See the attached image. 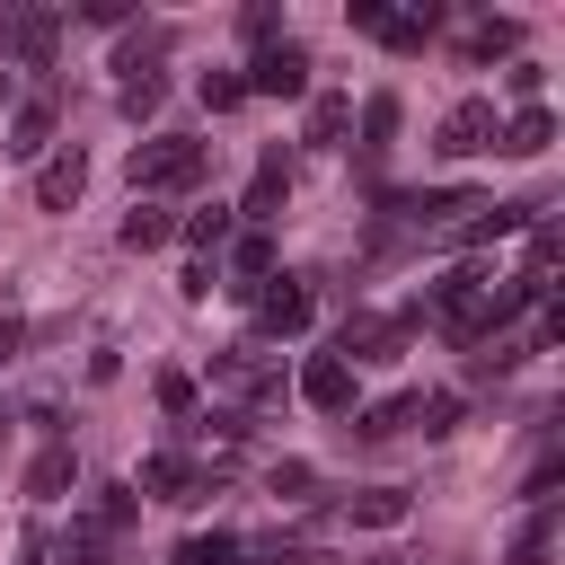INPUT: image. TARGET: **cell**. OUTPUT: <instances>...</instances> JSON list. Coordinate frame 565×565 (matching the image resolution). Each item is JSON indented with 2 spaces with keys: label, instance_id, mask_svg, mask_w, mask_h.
I'll return each instance as SVG.
<instances>
[{
  "label": "cell",
  "instance_id": "obj_27",
  "mask_svg": "<svg viewBox=\"0 0 565 565\" xmlns=\"http://www.w3.org/2000/svg\"><path fill=\"white\" fill-rule=\"evenodd\" d=\"M247 547H238V530H194L185 547H177V565H238Z\"/></svg>",
  "mask_w": 565,
  "mask_h": 565
},
{
  "label": "cell",
  "instance_id": "obj_12",
  "mask_svg": "<svg viewBox=\"0 0 565 565\" xmlns=\"http://www.w3.org/2000/svg\"><path fill=\"white\" fill-rule=\"evenodd\" d=\"M344 132H353V97H344V88H309L300 141H309V150H344Z\"/></svg>",
  "mask_w": 565,
  "mask_h": 565
},
{
  "label": "cell",
  "instance_id": "obj_4",
  "mask_svg": "<svg viewBox=\"0 0 565 565\" xmlns=\"http://www.w3.org/2000/svg\"><path fill=\"white\" fill-rule=\"evenodd\" d=\"M79 194H88V150L79 141H53L35 159V212H71Z\"/></svg>",
  "mask_w": 565,
  "mask_h": 565
},
{
  "label": "cell",
  "instance_id": "obj_5",
  "mask_svg": "<svg viewBox=\"0 0 565 565\" xmlns=\"http://www.w3.org/2000/svg\"><path fill=\"white\" fill-rule=\"evenodd\" d=\"M212 388H230V397H247V406H282V371H274L265 353H247V344L212 353Z\"/></svg>",
  "mask_w": 565,
  "mask_h": 565
},
{
  "label": "cell",
  "instance_id": "obj_23",
  "mask_svg": "<svg viewBox=\"0 0 565 565\" xmlns=\"http://www.w3.org/2000/svg\"><path fill=\"white\" fill-rule=\"evenodd\" d=\"M459 415H468V406H459V388H433V397L415 388V415H406V424H424V441H450V433H459Z\"/></svg>",
  "mask_w": 565,
  "mask_h": 565
},
{
  "label": "cell",
  "instance_id": "obj_2",
  "mask_svg": "<svg viewBox=\"0 0 565 565\" xmlns=\"http://www.w3.org/2000/svg\"><path fill=\"white\" fill-rule=\"evenodd\" d=\"M203 168H212V141H185V132L132 141V194H194Z\"/></svg>",
  "mask_w": 565,
  "mask_h": 565
},
{
  "label": "cell",
  "instance_id": "obj_19",
  "mask_svg": "<svg viewBox=\"0 0 565 565\" xmlns=\"http://www.w3.org/2000/svg\"><path fill=\"white\" fill-rule=\"evenodd\" d=\"M53 35H62V18H53V9H26V18H9V26H0V53L44 62V53H53Z\"/></svg>",
  "mask_w": 565,
  "mask_h": 565
},
{
  "label": "cell",
  "instance_id": "obj_37",
  "mask_svg": "<svg viewBox=\"0 0 565 565\" xmlns=\"http://www.w3.org/2000/svg\"><path fill=\"white\" fill-rule=\"evenodd\" d=\"M177 291H185V300H212V265H203V256H194V265H185V274H177Z\"/></svg>",
  "mask_w": 565,
  "mask_h": 565
},
{
  "label": "cell",
  "instance_id": "obj_32",
  "mask_svg": "<svg viewBox=\"0 0 565 565\" xmlns=\"http://www.w3.org/2000/svg\"><path fill=\"white\" fill-rule=\"evenodd\" d=\"M159 406L168 415H194V371H159Z\"/></svg>",
  "mask_w": 565,
  "mask_h": 565
},
{
  "label": "cell",
  "instance_id": "obj_21",
  "mask_svg": "<svg viewBox=\"0 0 565 565\" xmlns=\"http://www.w3.org/2000/svg\"><path fill=\"white\" fill-rule=\"evenodd\" d=\"M53 150V106L35 97V106H18V124H9V159H44Z\"/></svg>",
  "mask_w": 565,
  "mask_h": 565
},
{
  "label": "cell",
  "instance_id": "obj_10",
  "mask_svg": "<svg viewBox=\"0 0 565 565\" xmlns=\"http://www.w3.org/2000/svg\"><path fill=\"white\" fill-rule=\"evenodd\" d=\"M300 397H309L318 415H353V362L309 353V362H300Z\"/></svg>",
  "mask_w": 565,
  "mask_h": 565
},
{
  "label": "cell",
  "instance_id": "obj_22",
  "mask_svg": "<svg viewBox=\"0 0 565 565\" xmlns=\"http://www.w3.org/2000/svg\"><path fill=\"white\" fill-rule=\"evenodd\" d=\"M115 238H124V247H132V256H150V247H168V238H177V221H168V212H159V203H132V212H124V230H115Z\"/></svg>",
  "mask_w": 565,
  "mask_h": 565
},
{
  "label": "cell",
  "instance_id": "obj_15",
  "mask_svg": "<svg viewBox=\"0 0 565 565\" xmlns=\"http://www.w3.org/2000/svg\"><path fill=\"white\" fill-rule=\"evenodd\" d=\"M547 203H477V221L459 230V247H494V238H512V230H530Z\"/></svg>",
  "mask_w": 565,
  "mask_h": 565
},
{
  "label": "cell",
  "instance_id": "obj_29",
  "mask_svg": "<svg viewBox=\"0 0 565 565\" xmlns=\"http://www.w3.org/2000/svg\"><path fill=\"white\" fill-rule=\"evenodd\" d=\"M159 97H168V79H159V71H132V79L115 88V106H124L132 124H141V115H159Z\"/></svg>",
  "mask_w": 565,
  "mask_h": 565
},
{
  "label": "cell",
  "instance_id": "obj_30",
  "mask_svg": "<svg viewBox=\"0 0 565 565\" xmlns=\"http://www.w3.org/2000/svg\"><path fill=\"white\" fill-rule=\"evenodd\" d=\"M194 97H203L212 115H238V106H247V71H203V88H194Z\"/></svg>",
  "mask_w": 565,
  "mask_h": 565
},
{
  "label": "cell",
  "instance_id": "obj_18",
  "mask_svg": "<svg viewBox=\"0 0 565 565\" xmlns=\"http://www.w3.org/2000/svg\"><path fill=\"white\" fill-rule=\"evenodd\" d=\"M177 230H185V238H194V256L212 265V256H221V247L238 238V212H230V203H203V212H185Z\"/></svg>",
  "mask_w": 565,
  "mask_h": 565
},
{
  "label": "cell",
  "instance_id": "obj_7",
  "mask_svg": "<svg viewBox=\"0 0 565 565\" xmlns=\"http://www.w3.org/2000/svg\"><path fill=\"white\" fill-rule=\"evenodd\" d=\"M141 503H194V494H212V477L185 459V450H150L141 459V486H132Z\"/></svg>",
  "mask_w": 565,
  "mask_h": 565
},
{
  "label": "cell",
  "instance_id": "obj_9",
  "mask_svg": "<svg viewBox=\"0 0 565 565\" xmlns=\"http://www.w3.org/2000/svg\"><path fill=\"white\" fill-rule=\"evenodd\" d=\"M282 203H291V159H282V150H265V159H256V177H247V194H238L230 212H238L247 230H265V221H282Z\"/></svg>",
  "mask_w": 565,
  "mask_h": 565
},
{
  "label": "cell",
  "instance_id": "obj_16",
  "mask_svg": "<svg viewBox=\"0 0 565 565\" xmlns=\"http://www.w3.org/2000/svg\"><path fill=\"white\" fill-rule=\"evenodd\" d=\"M344 512H353V530H397L415 503H406V486H362V494H344Z\"/></svg>",
  "mask_w": 565,
  "mask_h": 565
},
{
  "label": "cell",
  "instance_id": "obj_41",
  "mask_svg": "<svg viewBox=\"0 0 565 565\" xmlns=\"http://www.w3.org/2000/svg\"><path fill=\"white\" fill-rule=\"evenodd\" d=\"M9 97H18V79H9V71H0V106H9Z\"/></svg>",
  "mask_w": 565,
  "mask_h": 565
},
{
  "label": "cell",
  "instance_id": "obj_28",
  "mask_svg": "<svg viewBox=\"0 0 565 565\" xmlns=\"http://www.w3.org/2000/svg\"><path fill=\"white\" fill-rule=\"evenodd\" d=\"M503 53H521V18H486L468 35V62H503Z\"/></svg>",
  "mask_w": 565,
  "mask_h": 565
},
{
  "label": "cell",
  "instance_id": "obj_8",
  "mask_svg": "<svg viewBox=\"0 0 565 565\" xmlns=\"http://www.w3.org/2000/svg\"><path fill=\"white\" fill-rule=\"evenodd\" d=\"M433 150H441V159H477V150H494V97H459V106L441 115Z\"/></svg>",
  "mask_w": 565,
  "mask_h": 565
},
{
  "label": "cell",
  "instance_id": "obj_13",
  "mask_svg": "<svg viewBox=\"0 0 565 565\" xmlns=\"http://www.w3.org/2000/svg\"><path fill=\"white\" fill-rule=\"evenodd\" d=\"M547 141H556V115L547 106H521L512 124H494V150L503 159H547Z\"/></svg>",
  "mask_w": 565,
  "mask_h": 565
},
{
  "label": "cell",
  "instance_id": "obj_24",
  "mask_svg": "<svg viewBox=\"0 0 565 565\" xmlns=\"http://www.w3.org/2000/svg\"><path fill=\"white\" fill-rule=\"evenodd\" d=\"M71 477H79V468H71V450H62V441H44V450L26 459V494H35V503H53Z\"/></svg>",
  "mask_w": 565,
  "mask_h": 565
},
{
  "label": "cell",
  "instance_id": "obj_3",
  "mask_svg": "<svg viewBox=\"0 0 565 565\" xmlns=\"http://www.w3.org/2000/svg\"><path fill=\"white\" fill-rule=\"evenodd\" d=\"M247 97H309V44L300 35H274L247 62Z\"/></svg>",
  "mask_w": 565,
  "mask_h": 565
},
{
  "label": "cell",
  "instance_id": "obj_34",
  "mask_svg": "<svg viewBox=\"0 0 565 565\" xmlns=\"http://www.w3.org/2000/svg\"><path fill=\"white\" fill-rule=\"evenodd\" d=\"M380 18H388V0H344V26L353 35H380Z\"/></svg>",
  "mask_w": 565,
  "mask_h": 565
},
{
  "label": "cell",
  "instance_id": "obj_31",
  "mask_svg": "<svg viewBox=\"0 0 565 565\" xmlns=\"http://www.w3.org/2000/svg\"><path fill=\"white\" fill-rule=\"evenodd\" d=\"M406 415H415V397H388V406H362V415H353V433H362V441H388Z\"/></svg>",
  "mask_w": 565,
  "mask_h": 565
},
{
  "label": "cell",
  "instance_id": "obj_6",
  "mask_svg": "<svg viewBox=\"0 0 565 565\" xmlns=\"http://www.w3.org/2000/svg\"><path fill=\"white\" fill-rule=\"evenodd\" d=\"M309 318H318V291L309 282H291V274L256 282V327L265 335H309Z\"/></svg>",
  "mask_w": 565,
  "mask_h": 565
},
{
  "label": "cell",
  "instance_id": "obj_1",
  "mask_svg": "<svg viewBox=\"0 0 565 565\" xmlns=\"http://www.w3.org/2000/svg\"><path fill=\"white\" fill-rule=\"evenodd\" d=\"M406 318H433L450 344H486L494 335V274L486 265H450L441 282H424V300Z\"/></svg>",
  "mask_w": 565,
  "mask_h": 565
},
{
  "label": "cell",
  "instance_id": "obj_17",
  "mask_svg": "<svg viewBox=\"0 0 565 565\" xmlns=\"http://www.w3.org/2000/svg\"><path fill=\"white\" fill-rule=\"evenodd\" d=\"M397 124H406L397 88H371V97H362V159H380V150L397 141Z\"/></svg>",
  "mask_w": 565,
  "mask_h": 565
},
{
  "label": "cell",
  "instance_id": "obj_11",
  "mask_svg": "<svg viewBox=\"0 0 565 565\" xmlns=\"http://www.w3.org/2000/svg\"><path fill=\"white\" fill-rule=\"evenodd\" d=\"M397 344H406V327H397V318H344L335 362H397Z\"/></svg>",
  "mask_w": 565,
  "mask_h": 565
},
{
  "label": "cell",
  "instance_id": "obj_20",
  "mask_svg": "<svg viewBox=\"0 0 565 565\" xmlns=\"http://www.w3.org/2000/svg\"><path fill=\"white\" fill-rule=\"evenodd\" d=\"M132 512H141V494H132V486H97V503H88V521H79V530L124 539V530H132Z\"/></svg>",
  "mask_w": 565,
  "mask_h": 565
},
{
  "label": "cell",
  "instance_id": "obj_35",
  "mask_svg": "<svg viewBox=\"0 0 565 565\" xmlns=\"http://www.w3.org/2000/svg\"><path fill=\"white\" fill-rule=\"evenodd\" d=\"M238 35H247V44H256V53H265V44H274V35H282V18H274V9H247V18H238Z\"/></svg>",
  "mask_w": 565,
  "mask_h": 565
},
{
  "label": "cell",
  "instance_id": "obj_39",
  "mask_svg": "<svg viewBox=\"0 0 565 565\" xmlns=\"http://www.w3.org/2000/svg\"><path fill=\"white\" fill-rule=\"evenodd\" d=\"M18 565H53V547H44V530H18Z\"/></svg>",
  "mask_w": 565,
  "mask_h": 565
},
{
  "label": "cell",
  "instance_id": "obj_36",
  "mask_svg": "<svg viewBox=\"0 0 565 565\" xmlns=\"http://www.w3.org/2000/svg\"><path fill=\"white\" fill-rule=\"evenodd\" d=\"M503 88H512V97H530V106H539V88H547V71H539V62H512V71H503Z\"/></svg>",
  "mask_w": 565,
  "mask_h": 565
},
{
  "label": "cell",
  "instance_id": "obj_40",
  "mask_svg": "<svg viewBox=\"0 0 565 565\" xmlns=\"http://www.w3.org/2000/svg\"><path fill=\"white\" fill-rule=\"evenodd\" d=\"M18 344H26V327H18V318H0V362H9Z\"/></svg>",
  "mask_w": 565,
  "mask_h": 565
},
{
  "label": "cell",
  "instance_id": "obj_33",
  "mask_svg": "<svg viewBox=\"0 0 565 565\" xmlns=\"http://www.w3.org/2000/svg\"><path fill=\"white\" fill-rule=\"evenodd\" d=\"M71 565H115V539H97V530H71Z\"/></svg>",
  "mask_w": 565,
  "mask_h": 565
},
{
  "label": "cell",
  "instance_id": "obj_14",
  "mask_svg": "<svg viewBox=\"0 0 565 565\" xmlns=\"http://www.w3.org/2000/svg\"><path fill=\"white\" fill-rule=\"evenodd\" d=\"M433 26H441V9H433V0H424V9H388V18H380V44H388L397 62H415V53L433 44Z\"/></svg>",
  "mask_w": 565,
  "mask_h": 565
},
{
  "label": "cell",
  "instance_id": "obj_38",
  "mask_svg": "<svg viewBox=\"0 0 565 565\" xmlns=\"http://www.w3.org/2000/svg\"><path fill=\"white\" fill-rule=\"evenodd\" d=\"M265 565H335V556H327V547H300V539H291V547H274Z\"/></svg>",
  "mask_w": 565,
  "mask_h": 565
},
{
  "label": "cell",
  "instance_id": "obj_26",
  "mask_svg": "<svg viewBox=\"0 0 565 565\" xmlns=\"http://www.w3.org/2000/svg\"><path fill=\"white\" fill-rule=\"evenodd\" d=\"M230 265L247 274L238 291H256V282H274V238H265V230H238V238H230Z\"/></svg>",
  "mask_w": 565,
  "mask_h": 565
},
{
  "label": "cell",
  "instance_id": "obj_25",
  "mask_svg": "<svg viewBox=\"0 0 565 565\" xmlns=\"http://www.w3.org/2000/svg\"><path fill=\"white\" fill-rule=\"evenodd\" d=\"M547 547H556V503H539V512L512 530V556H503V565H547Z\"/></svg>",
  "mask_w": 565,
  "mask_h": 565
}]
</instances>
